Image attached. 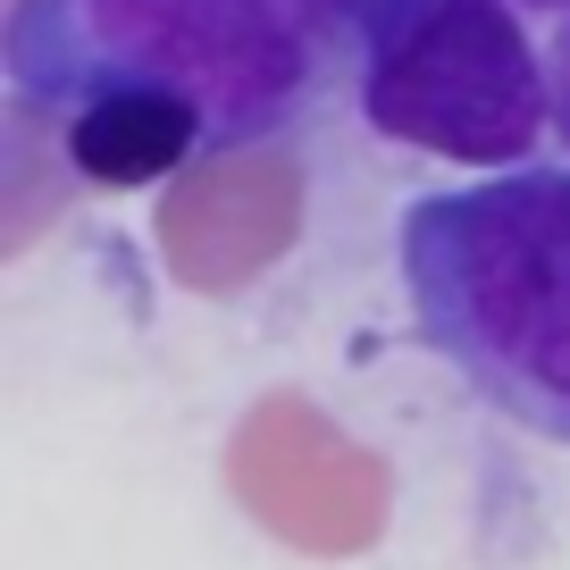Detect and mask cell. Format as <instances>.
I'll return each mask as SVG.
<instances>
[{
  "instance_id": "cell-1",
  "label": "cell",
  "mask_w": 570,
  "mask_h": 570,
  "mask_svg": "<svg viewBox=\"0 0 570 570\" xmlns=\"http://www.w3.org/2000/svg\"><path fill=\"white\" fill-rule=\"evenodd\" d=\"M194 142V109L168 101V92H118L101 101L92 118H76V160L109 185H135V177H160Z\"/></svg>"
}]
</instances>
